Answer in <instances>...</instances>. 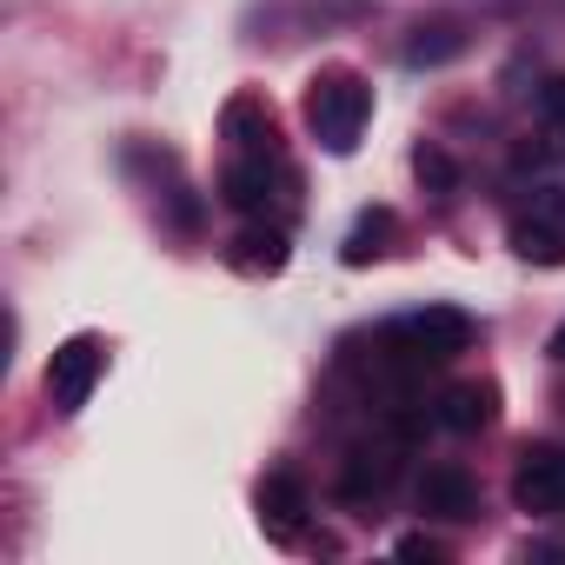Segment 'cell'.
<instances>
[{
	"label": "cell",
	"instance_id": "1",
	"mask_svg": "<svg viewBox=\"0 0 565 565\" xmlns=\"http://www.w3.org/2000/svg\"><path fill=\"white\" fill-rule=\"evenodd\" d=\"M373 120V87L353 74V67H320L313 87H307V127L327 153H353L360 134Z\"/></svg>",
	"mask_w": 565,
	"mask_h": 565
},
{
	"label": "cell",
	"instance_id": "2",
	"mask_svg": "<svg viewBox=\"0 0 565 565\" xmlns=\"http://www.w3.org/2000/svg\"><path fill=\"white\" fill-rule=\"evenodd\" d=\"M386 347H393L406 366H446L452 353L472 347V320H466L459 307H419V313H406V320L386 327Z\"/></svg>",
	"mask_w": 565,
	"mask_h": 565
},
{
	"label": "cell",
	"instance_id": "3",
	"mask_svg": "<svg viewBox=\"0 0 565 565\" xmlns=\"http://www.w3.org/2000/svg\"><path fill=\"white\" fill-rule=\"evenodd\" d=\"M512 505L532 519H565V446H525L512 466Z\"/></svg>",
	"mask_w": 565,
	"mask_h": 565
},
{
	"label": "cell",
	"instance_id": "4",
	"mask_svg": "<svg viewBox=\"0 0 565 565\" xmlns=\"http://www.w3.org/2000/svg\"><path fill=\"white\" fill-rule=\"evenodd\" d=\"M100 366H107V353H100L94 333L61 340L54 360H47V393H54V406H61V413H81V406L94 399V386H100Z\"/></svg>",
	"mask_w": 565,
	"mask_h": 565
},
{
	"label": "cell",
	"instance_id": "5",
	"mask_svg": "<svg viewBox=\"0 0 565 565\" xmlns=\"http://www.w3.org/2000/svg\"><path fill=\"white\" fill-rule=\"evenodd\" d=\"M259 525L273 539H294L307 525V486H300V472H273L259 486Z\"/></svg>",
	"mask_w": 565,
	"mask_h": 565
},
{
	"label": "cell",
	"instance_id": "6",
	"mask_svg": "<svg viewBox=\"0 0 565 565\" xmlns=\"http://www.w3.org/2000/svg\"><path fill=\"white\" fill-rule=\"evenodd\" d=\"M419 512H433V519H472V512H479V492H472V479H466L459 466H426V479H419Z\"/></svg>",
	"mask_w": 565,
	"mask_h": 565
},
{
	"label": "cell",
	"instance_id": "7",
	"mask_svg": "<svg viewBox=\"0 0 565 565\" xmlns=\"http://www.w3.org/2000/svg\"><path fill=\"white\" fill-rule=\"evenodd\" d=\"M220 200L233 206V213H259L273 193H266V153H253V160H233L226 173H220Z\"/></svg>",
	"mask_w": 565,
	"mask_h": 565
},
{
	"label": "cell",
	"instance_id": "8",
	"mask_svg": "<svg viewBox=\"0 0 565 565\" xmlns=\"http://www.w3.org/2000/svg\"><path fill=\"white\" fill-rule=\"evenodd\" d=\"M439 426H452V433H479V426H492V386H479V380L452 386V393L439 399Z\"/></svg>",
	"mask_w": 565,
	"mask_h": 565
},
{
	"label": "cell",
	"instance_id": "9",
	"mask_svg": "<svg viewBox=\"0 0 565 565\" xmlns=\"http://www.w3.org/2000/svg\"><path fill=\"white\" fill-rule=\"evenodd\" d=\"M399 472V452L393 446H360L353 466H347V499H366V492H386Z\"/></svg>",
	"mask_w": 565,
	"mask_h": 565
},
{
	"label": "cell",
	"instance_id": "10",
	"mask_svg": "<svg viewBox=\"0 0 565 565\" xmlns=\"http://www.w3.org/2000/svg\"><path fill=\"white\" fill-rule=\"evenodd\" d=\"M459 54H466V34L452 21H439V28H419V41L406 47V67H446Z\"/></svg>",
	"mask_w": 565,
	"mask_h": 565
},
{
	"label": "cell",
	"instance_id": "11",
	"mask_svg": "<svg viewBox=\"0 0 565 565\" xmlns=\"http://www.w3.org/2000/svg\"><path fill=\"white\" fill-rule=\"evenodd\" d=\"M386 233H393V213H386V206H373V213H360V226L347 233V266H366L373 253H386V246H380Z\"/></svg>",
	"mask_w": 565,
	"mask_h": 565
},
{
	"label": "cell",
	"instance_id": "12",
	"mask_svg": "<svg viewBox=\"0 0 565 565\" xmlns=\"http://www.w3.org/2000/svg\"><path fill=\"white\" fill-rule=\"evenodd\" d=\"M512 246H519L525 259H539V266H565V239H558L552 226H532V220H519V226H512Z\"/></svg>",
	"mask_w": 565,
	"mask_h": 565
},
{
	"label": "cell",
	"instance_id": "13",
	"mask_svg": "<svg viewBox=\"0 0 565 565\" xmlns=\"http://www.w3.org/2000/svg\"><path fill=\"white\" fill-rule=\"evenodd\" d=\"M413 167H419V180H426L433 193H452V186H459V167H452L439 147H419V153H413Z\"/></svg>",
	"mask_w": 565,
	"mask_h": 565
},
{
	"label": "cell",
	"instance_id": "14",
	"mask_svg": "<svg viewBox=\"0 0 565 565\" xmlns=\"http://www.w3.org/2000/svg\"><path fill=\"white\" fill-rule=\"evenodd\" d=\"M239 246H246V266H266V273L287 266V233H246Z\"/></svg>",
	"mask_w": 565,
	"mask_h": 565
},
{
	"label": "cell",
	"instance_id": "15",
	"mask_svg": "<svg viewBox=\"0 0 565 565\" xmlns=\"http://www.w3.org/2000/svg\"><path fill=\"white\" fill-rule=\"evenodd\" d=\"M393 552H399V558H446V552H439V539H426V532H406Z\"/></svg>",
	"mask_w": 565,
	"mask_h": 565
},
{
	"label": "cell",
	"instance_id": "16",
	"mask_svg": "<svg viewBox=\"0 0 565 565\" xmlns=\"http://www.w3.org/2000/svg\"><path fill=\"white\" fill-rule=\"evenodd\" d=\"M545 107H552V114H565V81H552V94H545Z\"/></svg>",
	"mask_w": 565,
	"mask_h": 565
},
{
	"label": "cell",
	"instance_id": "17",
	"mask_svg": "<svg viewBox=\"0 0 565 565\" xmlns=\"http://www.w3.org/2000/svg\"><path fill=\"white\" fill-rule=\"evenodd\" d=\"M552 360H565V327H558V333H552Z\"/></svg>",
	"mask_w": 565,
	"mask_h": 565
}]
</instances>
